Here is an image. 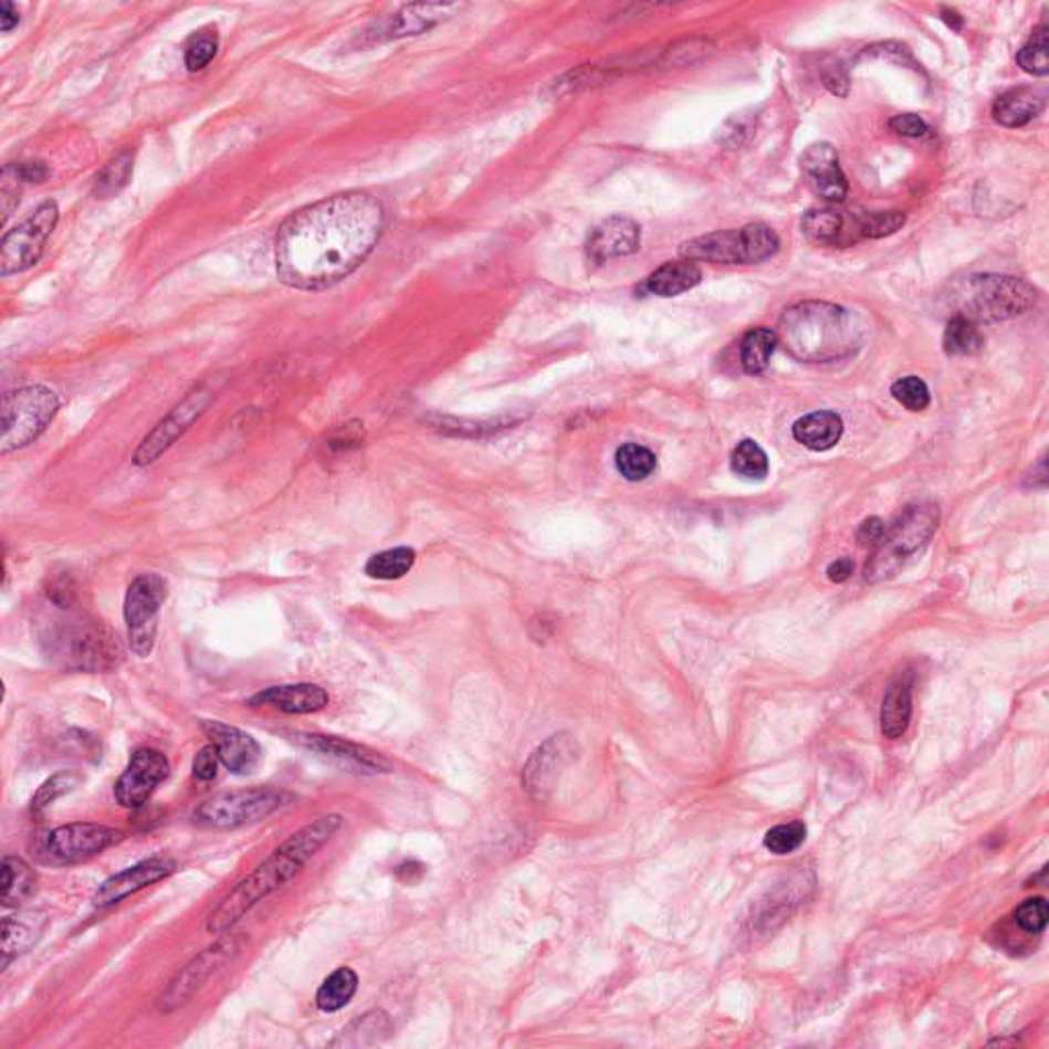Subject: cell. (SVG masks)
<instances>
[{
	"instance_id": "cell-1",
	"label": "cell",
	"mask_w": 1049,
	"mask_h": 1049,
	"mask_svg": "<svg viewBox=\"0 0 1049 1049\" xmlns=\"http://www.w3.org/2000/svg\"><path fill=\"white\" fill-rule=\"evenodd\" d=\"M384 224V206L365 191L310 203L294 211L277 230V277L300 292L328 290L364 265L378 246Z\"/></svg>"
},
{
	"instance_id": "cell-2",
	"label": "cell",
	"mask_w": 1049,
	"mask_h": 1049,
	"mask_svg": "<svg viewBox=\"0 0 1049 1049\" xmlns=\"http://www.w3.org/2000/svg\"><path fill=\"white\" fill-rule=\"evenodd\" d=\"M343 826V816L328 814L300 828L287 840H283L261 866L252 869L242 882L225 895L220 906L208 919L211 935H225L265 898L275 894L285 883L292 882L302 869L308 866L314 854L333 839Z\"/></svg>"
},
{
	"instance_id": "cell-3",
	"label": "cell",
	"mask_w": 1049,
	"mask_h": 1049,
	"mask_svg": "<svg viewBox=\"0 0 1049 1049\" xmlns=\"http://www.w3.org/2000/svg\"><path fill=\"white\" fill-rule=\"evenodd\" d=\"M785 347L801 361H830L853 350L857 331L847 310L806 302L787 310L781 318Z\"/></svg>"
},
{
	"instance_id": "cell-4",
	"label": "cell",
	"mask_w": 1049,
	"mask_h": 1049,
	"mask_svg": "<svg viewBox=\"0 0 1049 1049\" xmlns=\"http://www.w3.org/2000/svg\"><path fill=\"white\" fill-rule=\"evenodd\" d=\"M48 654L69 671H112L122 662V648L103 623L86 617L60 619L43 636Z\"/></svg>"
},
{
	"instance_id": "cell-5",
	"label": "cell",
	"mask_w": 1049,
	"mask_h": 1049,
	"mask_svg": "<svg viewBox=\"0 0 1049 1049\" xmlns=\"http://www.w3.org/2000/svg\"><path fill=\"white\" fill-rule=\"evenodd\" d=\"M938 506L931 501L906 504L900 515L885 525L882 542L873 547L866 566V580L882 583L892 578L910 556L929 544L938 527Z\"/></svg>"
},
{
	"instance_id": "cell-6",
	"label": "cell",
	"mask_w": 1049,
	"mask_h": 1049,
	"mask_svg": "<svg viewBox=\"0 0 1049 1049\" xmlns=\"http://www.w3.org/2000/svg\"><path fill=\"white\" fill-rule=\"evenodd\" d=\"M60 410L57 394L48 386H23L4 394L0 410V453L28 448L38 441L56 419Z\"/></svg>"
},
{
	"instance_id": "cell-7",
	"label": "cell",
	"mask_w": 1049,
	"mask_h": 1049,
	"mask_svg": "<svg viewBox=\"0 0 1049 1049\" xmlns=\"http://www.w3.org/2000/svg\"><path fill=\"white\" fill-rule=\"evenodd\" d=\"M1036 290L1017 277L979 275L969 277L957 294L955 316L972 323H996L1021 316L1036 304Z\"/></svg>"
},
{
	"instance_id": "cell-8",
	"label": "cell",
	"mask_w": 1049,
	"mask_h": 1049,
	"mask_svg": "<svg viewBox=\"0 0 1049 1049\" xmlns=\"http://www.w3.org/2000/svg\"><path fill=\"white\" fill-rule=\"evenodd\" d=\"M779 251V237L765 224H748L738 230L714 232L681 246L686 261H707L720 265H753Z\"/></svg>"
},
{
	"instance_id": "cell-9",
	"label": "cell",
	"mask_w": 1049,
	"mask_h": 1049,
	"mask_svg": "<svg viewBox=\"0 0 1049 1049\" xmlns=\"http://www.w3.org/2000/svg\"><path fill=\"white\" fill-rule=\"evenodd\" d=\"M290 799H292L290 794L271 789V787L224 791L206 799L193 814V820L197 825L213 828V830H230L240 826L256 825L283 808Z\"/></svg>"
},
{
	"instance_id": "cell-10",
	"label": "cell",
	"mask_w": 1049,
	"mask_h": 1049,
	"mask_svg": "<svg viewBox=\"0 0 1049 1049\" xmlns=\"http://www.w3.org/2000/svg\"><path fill=\"white\" fill-rule=\"evenodd\" d=\"M167 599L168 583L160 574H140L127 587L124 619L129 648L136 657L148 658L153 654L158 633V616Z\"/></svg>"
},
{
	"instance_id": "cell-11",
	"label": "cell",
	"mask_w": 1049,
	"mask_h": 1049,
	"mask_svg": "<svg viewBox=\"0 0 1049 1049\" xmlns=\"http://www.w3.org/2000/svg\"><path fill=\"white\" fill-rule=\"evenodd\" d=\"M57 220V203L50 199L43 201L21 224L9 230L0 242V275L11 277L38 265L48 240L56 230Z\"/></svg>"
},
{
	"instance_id": "cell-12",
	"label": "cell",
	"mask_w": 1049,
	"mask_h": 1049,
	"mask_svg": "<svg viewBox=\"0 0 1049 1049\" xmlns=\"http://www.w3.org/2000/svg\"><path fill=\"white\" fill-rule=\"evenodd\" d=\"M240 943H242V938L237 937V935L220 937L216 943H211L210 947L197 953L196 957L182 969H179V974L175 978L170 979L167 990L162 993L160 1000H158L160 1010L172 1013V1010L181 1008L182 1005H187L210 982L213 974H218L230 959H234L239 955Z\"/></svg>"
},
{
	"instance_id": "cell-13",
	"label": "cell",
	"mask_w": 1049,
	"mask_h": 1049,
	"mask_svg": "<svg viewBox=\"0 0 1049 1049\" xmlns=\"http://www.w3.org/2000/svg\"><path fill=\"white\" fill-rule=\"evenodd\" d=\"M124 839L122 830L93 822L57 826L43 842V853L60 866L83 863Z\"/></svg>"
},
{
	"instance_id": "cell-14",
	"label": "cell",
	"mask_w": 1049,
	"mask_h": 1049,
	"mask_svg": "<svg viewBox=\"0 0 1049 1049\" xmlns=\"http://www.w3.org/2000/svg\"><path fill=\"white\" fill-rule=\"evenodd\" d=\"M211 392L208 388L199 386L193 392L187 394L179 405L175 406L168 412L165 419L156 424L150 433L141 439L140 445L134 453V463L146 468L155 463L160 455H165L168 449L172 448L182 434L187 433L196 420L206 412L210 406Z\"/></svg>"
},
{
	"instance_id": "cell-15",
	"label": "cell",
	"mask_w": 1049,
	"mask_h": 1049,
	"mask_svg": "<svg viewBox=\"0 0 1049 1049\" xmlns=\"http://www.w3.org/2000/svg\"><path fill=\"white\" fill-rule=\"evenodd\" d=\"M168 775L170 763L167 756L156 748H138L113 787V796L122 808L136 810L153 798L158 785L165 784Z\"/></svg>"
},
{
	"instance_id": "cell-16",
	"label": "cell",
	"mask_w": 1049,
	"mask_h": 1049,
	"mask_svg": "<svg viewBox=\"0 0 1049 1049\" xmlns=\"http://www.w3.org/2000/svg\"><path fill=\"white\" fill-rule=\"evenodd\" d=\"M576 758V742L566 734H556L544 742L523 767V787L537 801L552 796L566 769Z\"/></svg>"
},
{
	"instance_id": "cell-17",
	"label": "cell",
	"mask_w": 1049,
	"mask_h": 1049,
	"mask_svg": "<svg viewBox=\"0 0 1049 1049\" xmlns=\"http://www.w3.org/2000/svg\"><path fill=\"white\" fill-rule=\"evenodd\" d=\"M177 871V861L168 857H150L144 859L140 863L124 869L119 873L112 875L109 880L98 885L97 892L93 895V904L97 909H112L115 904L124 902L129 895L138 894L146 890L153 883L167 880Z\"/></svg>"
},
{
	"instance_id": "cell-18",
	"label": "cell",
	"mask_w": 1049,
	"mask_h": 1049,
	"mask_svg": "<svg viewBox=\"0 0 1049 1049\" xmlns=\"http://www.w3.org/2000/svg\"><path fill=\"white\" fill-rule=\"evenodd\" d=\"M201 730L210 738V744L216 746L222 765L230 773L251 775L261 767L263 748L244 730L218 722V720H203Z\"/></svg>"
},
{
	"instance_id": "cell-19",
	"label": "cell",
	"mask_w": 1049,
	"mask_h": 1049,
	"mask_svg": "<svg viewBox=\"0 0 1049 1049\" xmlns=\"http://www.w3.org/2000/svg\"><path fill=\"white\" fill-rule=\"evenodd\" d=\"M294 741L310 753L328 758L338 767L353 770V773L378 775V773L392 770V765L384 756L355 742L343 741L335 736H323V734H297Z\"/></svg>"
},
{
	"instance_id": "cell-20",
	"label": "cell",
	"mask_w": 1049,
	"mask_h": 1049,
	"mask_svg": "<svg viewBox=\"0 0 1049 1049\" xmlns=\"http://www.w3.org/2000/svg\"><path fill=\"white\" fill-rule=\"evenodd\" d=\"M801 170L811 191L826 201H842L849 193V182L840 168L837 150L820 141L801 156Z\"/></svg>"
},
{
	"instance_id": "cell-21",
	"label": "cell",
	"mask_w": 1049,
	"mask_h": 1049,
	"mask_svg": "<svg viewBox=\"0 0 1049 1049\" xmlns=\"http://www.w3.org/2000/svg\"><path fill=\"white\" fill-rule=\"evenodd\" d=\"M328 703H331L328 693L323 686L312 685V683L269 686L249 700L251 707H273L290 715L316 714Z\"/></svg>"
},
{
	"instance_id": "cell-22",
	"label": "cell",
	"mask_w": 1049,
	"mask_h": 1049,
	"mask_svg": "<svg viewBox=\"0 0 1049 1049\" xmlns=\"http://www.w3.org/2000/svg\"><path fill=\"white\" fill-rule=\"evenodd\" d=\"M640 240H642L640 225L630 218L616 216L595 228L592 237L588 240V254L597 263L617 259V256H628L640 249Z\"/></svg>"
},
{
	"instance_id": "cell-23",
	"label": "cell",
	"mask_w": 1049,
	"mask_h": 1049,
	"mask_svg": "<svg viewBox=\"0 0 1049 1049\" xmlns=\"http://www.w3.org/2000/svg\"><path fill=\"white\" fill-rule=\"evenodd\" d=\"M48 919L43 914L7 916L2 921V969L13 964L17 957L28 953L40 938Z\"/></svg>"
},
{
	"instance_id": "cell-24",
	"label": "cell",
	"mask_w": 1049,
	"mask_h": 1049,
	"mask_svg": "<svg viewBox=\"0 0 1049 1049\" xmlns=\"http://www.w3.org/2000/svg\"><path fill=\"white\" fill-rule=\"evenodd\" d=\"M842 437V419L832 410H818L794 424V439L811 451H828Z\"/></svg>"
},
{
	"instance_id": "cell-25",
	"label": "cell",
	"mask_w": 1049,
	"mask_h": 1049,
	"mask_svg": "<svg viewBox=\"0 0 1049 1049\" xmlns=\"http://www.w3.org/2000/svg\"><path fill=\"white\" fill-rule=\"evenodd\" d=\"M1046 107V98L1031 88H1013L994 101V119L1005 127H1022Z\"/></svg>"
},
{
	"instance_id": "cell-26",
	"label": "cell",
	"mask_w": 1049,
	"mask_h": 1049,
	"mask_svg": "<svg viewBox=\"0 0 1049 1049\" xmlns=\"http://www.w3.org/2000/svg\"><path fill=\"white\" fill-rule=\"evenodd\" d=\"M912 717V685L909 679H898L894 681L882 705V734L890 741L902 738L906 734Z\"/></svg>"
},
{
	"instance_id": "cell-27",
	"label": "cell",
	"mask_w": 1049,
	"mask_h": 1049,
	"mask_svg": "<svg viewBox=\"0 0 1049 1049\" xmlns=\"http://www.w3.org/2000/svg\"><path fill=\"white\" fill-rule=\"evenodd\" d=\"M2 906L4 909H17L25 904L31 895L35 894L38 885V875L31 869L28 861L21 857L7 854L2 859Z\"/></svg>"
},
{
	"instance_id": "cell-28",
	"label": "cell",
	"mask_w": 1049,
	"mask_h": 1049,
	"mask_svg": "<svg viewBox=\"0 0 1049 1049\" xmlns=\"http://www.w3.org/2000/svg\"><path fill=\"white\" fill-rule=\"evenodd\" d=\"M701 269L693 261H674L657 269L648 280H646V290L650 294L660 295V297H674V295L685 294L700 285Z\"/></svg>"
},
{
	"instance_id": "cell-29",
	"label": "cell",
	"mask_w": 1049,
	"mask_h": 1049,
	"mask_svg": "<svg viewBox=\"0 0 1049 1049\" xmlns=\"http://www.w3.org/2000/svg\"><path fill=\"white\" fill-rule=\"evenodd\" d=\"M359 988V976L350 967H338L316 993V1007L323 1013H336L347 1007Z\"/></svg>"
},
{
	"instance_id": "cell-30",
	"label": "cell",
	"mask_w": 1049,
	"mask_h": 1049,
	"mask_svg": "<svg viewBox=\"0 0 1049 1049\" xmlns=\"http://www.w3.org/2000/svg\"><path fill=\"white\" fill-rule=\"evenodd\" d=\"M455 4H415L406 7L400 13L394 17L392 28L388 33L392 38H405V35H417L424 29L433 28L441 19H445Z\"/></svg>"
},
{
	"instance_id": "cell-31",
	"label": "cell",
	"mask_w": 1049,
	"mask_h": 1049,
	"mask_svg": "<svg viewBox=\"0 0 1049 1049\" xmlns=\"http://www.w3.org/2000/svg\"><path fill=\"white\" fill-rule=\"evenodd\" d=\"M775 345H777V335L769 328L758 326V328L748 331L746 336L742 338L741 345L744 371L751 374V376L763 374L769 367L770 357L775 353Z\"/></svg>"
},
{
	"instance_id": "cell-32",
	"label": "cell",
	"mask_w": 1049,
	"mask_h": 1049,
	"mask_svg": "<svg viewBox=\"0 0 1049 1049\" xmlns=\"http://www.w3.org/2000/svg\"><path fill=\"white\" fill-rule=\"evenodd\" d=\"M417 552L412 547L400 546L374 554L365 564V574L376 580H398L415 568Z\"/></svg>"
},
{
	"instance_id": "cell-33",
	"label": "cell",
	"mask_w": 1049,
	"mask_h": 1049,
	"mask_svg": "<svg viewBox=\"0 0 1049 1049\" xmlns=\"http://www.w3.org/2000/svg\"><path fill=\"white\" fill-rule=\"evenodd\" d=\"M134 172V150H124L101 168L93 182V196L97 199H109L117 196L126 187Z\"/></svg>"
},
{
	"instance_id": "cell-34",
	"label": "cell",
	"mask_w": 1049,
	"mask_h": 1049,
	"mask_svg": "<svg viewBox=\"0 0 1049 1049\" xmlns=\"http://www.w3.org/2000/svg\"><path fill=\"white\" fill-rule=\"evenodd\" d=\"M732 470L744 480H765L769 474V458L753 439H744L732 451Z\"/></svg>"
},
{
	"instance_id": "cell-35",
	"label": "cell",
	"mask_w": 1049,
	"mask_h": 1049,
	"mask_svg": "<svg viewBox=\"0 0 1049 1049\" xmlns=\"http://www.w3.org/2000/svg\"><path fill=\"white\" fill-rule=\"evenodd\" d=\"M984 345V336L978 331V324L967 321V318H962V316H953L947 328H945V335H943V349L947 355H974L978 353Z\"/></svg>"
},
{
	"instance_id": "cell-36",
	"label": "cell",
	"mask_w": 1049,
	"mask_h": 1049,
	"mask_svg": "<svg viewBox=\"0 0 1049 1049\" xmlns=\"http://www.w3.org/2000/svg\"><path fill=\"white\" fill-rule=\"evenodd\" d=\"M616 465L619 474L626 480L640 482L657 470V455L644 445L626 443L617 449Z\"/></svg>"
},
{
	"instance_id": "cell-37",
	"label": "cell",
	"mask_w": 1049,
	"mask_h": 1049,
	"mask_svg": "<svg viewBox=\"0 0 1049 1049\" xmlns=\"http://www.w3.org/2000/svg\"><path fill=\"white\" fill-rule=\"evenodd\" d=\"M83 781V775L76 773V770H60L56 775H52L50 779H45L40 789L35 791V796L31 799V811L35 816H40L43 811L48 810L56 799L71 794L74 787H78V784Z\"/></svg>"
},
{
	"instance_id": "cell-38",
	"label": "cell",
	"mask_w": 1049,
	"mask_h": 1049,
	"mask_svg": "<svg viewBox=\"0 0 1049 1049\" xmlns=\"http://www.w3.org/2000/svg\"><path fill=\"white\" fill-rule=\"evenodd\" d=\"M845 228L839 211L811 210L801 220V232L814 242H835Z\"/></svg>"
},
{
	"instance_id": "cell-39",
	"label": "cell",
	"mask_w": 1049,
	"mask_h": 1049,
	"mask_svg": "<svg viewBox=\"0 0 1049 1049\" xmlns=\"http://www.w3.org/2000/svg\"><path fill=\"white\" fill-rule=\"evenodd\" d=\"M1017 62L1022 71L1036 76H1046L1049 71L1048 60V28L1041 25L1034 31L1029 42L1025 43L1017 54Z\"/></svg>"
},
{
	"instance_id": "cell-40",
	"label": "cell",
	"mask_w": 1049,
	"mask_h": 1049,
	"mask_svg": "<svg viewBox=\"0 0 1049 1049\" xmlns=\"http://www.w3.org/2000/svg\"><path fill=\"white\" fill-rule=\"evenodd\" d=\"M806 835H808L806 825L801 820H794V822H787V825L773 826L770 830H767L763 842H765L767 851L781 857V854L798 851L799 847L804 845V840H806Z\"/></svg>"
},
{
	"instance_id": "cell-41",
	"label": "cell",
	"mask_w": 1049,
	"mask_h": 1049,
	"mask_svg": "<svg viewBox=\"0 0 1049 1049\" xmlns=\"http://www.w3.org/2000/svg\"><path fill=\"white\" fill-rule=\"evenodd\" d=\"M218 48H220V38L216 33V29H206V31H199L196 33L189 43H187V50H185V66L189 72H199L203 69H208L211 64V60L218 54Z\"/></svg>"
},
{
	"instance_id": "cell-42",
	"label": "cell",
	"mask_w": 1049,
	"mask_h": 1049,
	"mask_svg": "<svg viewBox=\"0 0 1049 1049\" xmlns=\"http://www.w3.org/2000/svg\"><path fill=\"white\" fill-rule=\"evenodd\" d=\"M906 224V216L900 211H871L857 218V232L868 239H883Z\"/></svg>"
},
{
	"instance_id": "cell-43",
	"label": "cell",
	"mask_w": 1049,
	"mask_h": 1049,
	"mask_svg": "<svg viewBox=\"0 0 1049 1049\" xmlns=\"http://www.w3.org/2000/svg\"><path fill=\"white\" fill-rule=\"evenodd\" d=\"M390 1031H392L390 1017L384 1010H371V1013H365L364 1017H359L357 1021L350 1022L343 1034H359L357 1039H353L350 1046H365L367 1043L365 1037H369V1041L376 1043L379 1041V1034L388 1036Z\"/></svg>"
},
{
	"instance_id": "cell-44",
	"label": "cell",
	"mask_w": 1049,
	"mask_h": 1049,
	"mask_svg": "<svg viewBox=\"0 0 1049 1049\" xmlns=\"http://www.w3.org/2000/svg\"><path fill=\"white\" fill-rule=\"evenodd\" d=\"M892 396L904 408H909L910 412H923L924 408L931 405V392L923 379L916 376L898 379L892 386Z\"/></svg>"
},
{
	"instance_id": "cell-45",
	"label": "cell",
	"mask_w": 1049,
	"mask_h": 1049,
	"mask_svg": "<svg viewBox=\"0 0 1049 1049\" xmlns=\"http://www.w3.org/2000/svg\"><path fill=\"white\" fill-rule=\"evenodd\" d=\"M1049 919V906L1046 898H1029L1019 909L1015 910V921L1025 933L1039 935L1046 931Z\"/></svg>"
},
{
	"instance_id": "cell-46",
	"label": "cell",
	"mask_w": 1049,
	"mask_h": 1049,
	"mask_svg": "<svg viewBox=\"0 0 1049 1049\" xmlns=\"http://www.w3.org/2000/svg\"><path fill=\"white\" fill-rule=\"evenodd\" d=\"M2 177L11 179L17 185H29V182H43L50 177V168L45 167L42 160H31V162H17V165H7L2 170Z\"/></svg>"
},
{
	"instance_id": "cell-47",
	"label": "cell",
	"mask_w": 1049,
	"mask_h": 1049,
	"mask_svg": "<svg viewBox=\"0 0 1049 1049\" xmlns=\"http://www.w3.org/2000/svg\"><path fill=\"white\" fill-rule=\"evenodd\" d=\"M220 765H222V760H220L216 746L208 744L193 758V777L199 781H203V784H210L218 777Z\"/></svg>"
},
{
	"instance_id": "cell-48",
	"label": "cell",
	"mask_w": 1049,
	"mask_h": 1049,
	"mask_svg": "<svg viewBox=\"0 0 1049 1049\" xmlns=\"http://www.w3.org/2000/svg\"><path fill=\"white\" fill-rule=\"evenodd\" d=\"M890 127L894 129L895 134L900 136H909V138H921L926 132H929V126L924 122L921 115H914V113H902V115H895L890 119Z\"/></svg>"
},
{
	"instance_id": "cell-49",
	"label": "cell",
	"mask_w": 1049,
	"mask_h": 1049,
	"mask_svg": "<svg viewBox=\"0 0 1049 1049\" xmlns=\"http://www.w3.org/2000/svg\"><path fill=\"white\" fill-rule=\"evenodd\" d=\"M883 533H885V523L882 518L871 517L861 523L857 532V542L863 547H875L882 542Z\"/></svg>"
},
{
	"instance_id": "cell-50",
	"label": "cell",
	"mask_w": 1049,
	"mask_h": 1049,
	"mask_svg": "<svg viewBox=\"0 0 1049 1049\" xmlns=\"http://www.w3.org/2000/svg\"><path fill=\"white\" fill-rule=\"evenodd\" d=\"M853 570L854 564L851 558H839V560L832 562V564L826 568V576H828V580H832V583H845V580L851 578Z\"/></svg>"
},
{
	"instance_id": "cell-51",
	"label": "cell",
	"mask_w": 1049,
	"mask_h": 1049,
	"mask_svg": "<svg viewBox=\"0 0 1049 1049\" xmlns=\"http://www.w3.org/2000/svg\"><path fill=\"white\" fill-rule=\"evenodd\" d=\"M19 25V11L13 2H2L0 4V31L9 33Z\"/></svg>"
},
{
	"instance_id": "cell-52",
	"label": "cell",
	"mask_w": 1049,
	"mask_h": 1049,
	"mask_svg": "<svg viewBox=\"0 0 1049 1049\" xmlns=\"http://www.w3.org/2000/svg\"><path fill=\"white\" fill-rule=\"evenodd\" d=\"M943 19H945V21H947V25L955 29V31H959V29H962V23H964V19H962L959 14L955 13V11H952V9H943Z\"/></svg>"
}]
</instances>
